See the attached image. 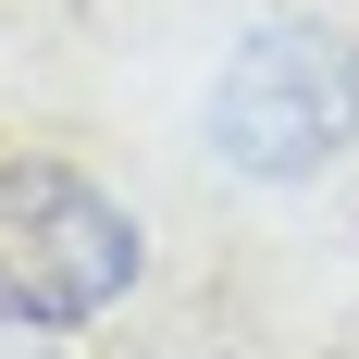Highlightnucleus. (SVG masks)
I'll return each mask as SVG.
<instances>
[{
	"label": "nucleus",
	"mask_w": 359,
	"mask_h": 359,
	"mask_svg": "<svg viewBox=\"0 0 359 359\" xmlns=\"http://www.w3.org/2000/svg\"><path fill=\"white\" fill-rule=\"evenodd\" d=\"M137 285V223L124 198L62 161H0V323H100Z\"/></svg>",
	"instance_id": "1"
},
{
	"label": "nucleus",
	"mask_w": 359,
	"mask_h": 359,
	"mask_svg": "<svg viewBox=\"0 0 359 359\" xmlns=\"http://www.w3.org/2000/svg\"><path fill=\"white\" fill-rule=\"evenodd\" d=\"M359 137V50L334 25H260L211 87V149L236 174H323Z\"/></svg>",
	"instance_id": "2"
}]
</instances>
